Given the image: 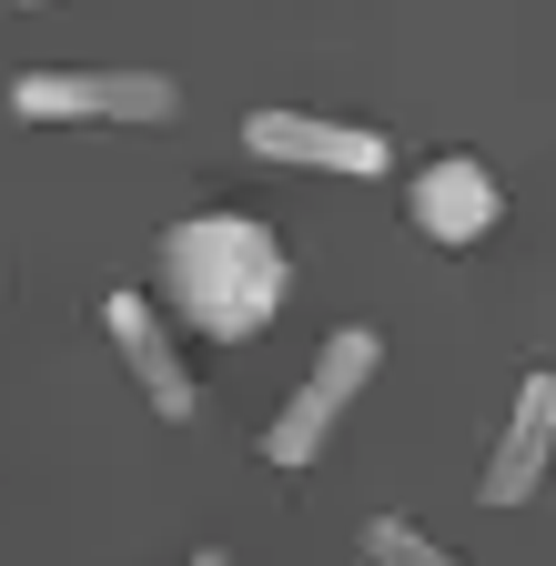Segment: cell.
Returning <instances> with one entry per match:
<instances>
[{"instance_id":"1","label":"cell","mask_w":556,"mask_h":566,"mask_svg":"<svg viewBox=\"0 0 556 566\" xmlns=\"http://www.w3.org/2000/svg\"><path fill=\"white\" fill-rule=\"evenodd\" d=\"M162 283H172V314L213 344H253L273 314H284V243L253 212H192V223L162 233Z\"/></svg>"},{"instance_id":"3","label":"cell","mask_w":556,"mask_h":566,"mask_svg":"<svg viewBox=\"0 0 556 566\" xmlns=\"http://www.w3.org/2000/svg\"><path fill=\"white\" fill-rule=\"evenodd\" d=\"M21 122H172L162 71H21L11 82Z\"/></svg>"},{"instance_id":"7","label":"cell","mask_w":556,"mask_h":566,"mask_svg":"<svg viewBox=\"0 0 556 566\" xmlns=\"http://www.w3.org/2000/svg\"><path fill=\"white\" fill-rule=\"evenodd\" d=\"M546 446H556V385L526 375V385H516V415H506V436H496V455H485V475H475V495H485V506H526L536 475H546Z\"/></svg>"},{"instance_id":"8","label":"cell","mask_w":556,"mask_h":566,"mask_svg":"<svg viewBox=\"0 0 556 566\" xmlns=\"http://www.w3.org/2000/svg\"><path fill=\"white\" fill-rule=\"evenodd\" d=\"M365 556H375V566H455L436 536H415L405 516H375V526H365Z\"/></svg>"},{"instance_id":"6","label":"cell","mask_w":556,"mask_h":566,"mask_svg":"<svg viewBox=\"0 0 556 566\" xmlns=\"http://www.w3.org/2000/svg\"><path fill=\"white\" fill-rule=\"evenodd\" d=\"M405 212H415V233H426V243H485V233H496V212H506V192H496L485 163L445 153V163L415 172V202Z\"/></svg>"},{"instance_id":"9","label":"cell","mask_w":556,"mask_h":566,"mask_svg":"<svg viewBox=\"0 0 556 566\" xmlns=\"http://www.w3.org/2000/svg\"><path fill=\"white\" fill-rule=\"evenodd\" d=\"M192 566H233V556H192Z\"/></svg>"},{"instance_id":"4","label":"cell","mask_w":556,"mask_h":566,"mask_svg":"<svg viewBox=\"0 0 556 566\" xmlns=\"http://www.w3.org/2000/svg\"><path fill=\"white\" fill-rule=\"evenodd\" d=\"M243 142L263 163H304V172H385V132L324 122V112H243Z\"/></svg>"},{"instance_id":"5","label":"cell","mask_w":556,"mask_h":566,"mask_svg":"<svg viewBox=\"0 0 556 566\" xmlns=\"http://www.w3.org/2000/svg\"><path fill=\"white\" fill-rule=\"evenodd\" d=\"M102 334L122 344V365L143 375V405L162 415V424H192V375H182V354H172V334H162V314L143 304V294H102Z\"/></svg>"},{"instance_id":"2","label":"cell","mask_w":556,"mask_h":566,"mask_svg":"<svg viewBox=\"0 0 556 566\" xmlns=\"http://www.w3.org/2000/svg\"><path fill=\"white\" fill-rule=\"evenodd\" d=\"M375 365H385V334H365V324L324 334V354H314V375L294 385V405L263 424V455H273V465H314V455H324V436H334V415L375 385Z\"/></svg>"}]
</instances>
